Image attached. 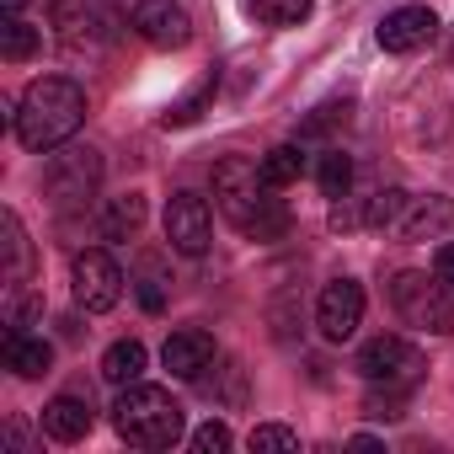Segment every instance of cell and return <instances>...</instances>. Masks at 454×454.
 Returning <instances> with one entry per match:
<instances>
[{"label":"cell","instance_id":"6da1fadb","mask_svg":"<svg viewBox=\"0 0 454 454\" xmlns=\"http://www.w3.org/2000/svg\"><path fill=\"white\" fill-rule=\"evenodd\" d=\"M214 203L252 241H278L289 231V203L278 198V187H268L262 166L247 155H224L214 166Z\"/></svg>","mask_w":454,"mask_h":454},{"label":"cell","instance_id":"7a4b0ae2","mask_svg":"<svg viewBox=\"0 0 454 454\" xmlns=\"http://www.w3.org/2000/svg\"><path fill=\"white\" fill-rule=\"evenodd\" d=\"M86 123V91L70 81V75H38L22 102H17V118H12V134L27 145V150H59L75 139V129Z\"/></svg>","mask_w":454,"mask_h":454},{"label":"cell","instance_id":"3957f363","mask_svg":"<svg viewBox=\"0 0 454 454\" xmlns=\"http://www.w3.org/2000/svg\"><path fill=\"white\" fill-rule=\"evenodd\" d=\"M113 427H118V438L134 443V449H171V443L182 438L187 417H182V401H176L171 390L139 380V385H123V390H118V401H113Z\"/></svg>","mask_w":454,"mask_h":454},{"label":"cell","instance_id":"277c9868","mask_svg":"<svg viewBox=\"0 0 454 454\" xmlns=\"http://www.w3.org/2000/svg\"><path fill=\"white\" fill-rule=\"evenodd\" d=\"M390 305H395V316L406 326H417L427 337H449L454 332V289L438 273H417V268L395 273L390 278Z\"/></svg>","mask_w":454,"mask_h":454},{"label":"cell","instance_id":"5b68a950","mask_svg":"<svg viewBox=\"0 0 454 454\" xmlns=\"http://www.w3.org/2000/svg\"><path fill=\"white\" fill-rule=\"evenodd\" d=\"M102 187V155L91 145H59V155H49L43 166V192L54 208H86Z\"/></svg>","mask_w":454,"mask_h":454},{"label":"cell","instance_id":"8992f818","mask_svg":"<svg viewBox=\"0 0 454 454\" xmlns=\"http://www.w3.org/2000/svg\"><path fill=\"white\" fill-rule=\"evenodd\" d=\"M358 374H364V385H417L422 380V353L406 342V337H390V332H380V337H369L364 348H358V364H353Z\"/></svg>","mask_w":454,"mask_h":454},{"label":"cell","instance_id":"52a82bcc","mask_svg":"<svg viewBox=\"0 0 454 454\" xmlns=\"http://www.w3.org/2000/svg\"><path fill=\"white\" fill-rule=\"evenodd\" d=\"M70 278H75V305L91 310V316H102V310H113V305L123 300V268H118L113 252H102V247L75 252Z\"/></svg>","mask_w":454,"mask_h":454},{"label":"cell","instance_id":"ba28073f","mask_svg":"<svg viewBox=\"0 0 454 454\" xmlns=\"http://www.w3.org/2000/svg\"><path fill=\"white\" fill-rule=\"evenodd\" d=\"M166 241L182 257H203L208 252V241H214V208H208L203 192H192V187L171 192V203H166Z\"/></svg>","mask_w":454,"mask_h":454},{"label":"cell","instance_id":"9c48e42d","mask_svg":"<svg viewBox=\"0 0 454 454\" xmlns=\"http://www.w3.org/2000/svg\"><path fill=\"white\" fill-rule=\"evenodd\" d=\"M49 27H54L65 54H97L107 43V22H102V12L91 6V0H54Z\"/></svg>","mask_w":454,"mask_h":454},{"label":"cell","instance_id":"30bf717a","mask_svg":"<svg viewBox=\"0 0 454 454\" xmlns=\"http://www.w3.org/2000/svg\"><path fill=\"white\" fill-rule=\"evenodd\" d=\"M316 326L326 342H348L364 326V284L358 278H332L316 300Z\"/></svg>","mask_w":454,"mask_h":454},{"label":"cell","instance_id":"8fae6325","mask_svg":"<svg viewBox=\"0 0 454 454\" xmlns=\"http://www.w3.org/2000/svg\"><path fill=\"white\" fill-rule=\"evenodd\" d=\"M134 33L150 49H187L192 17H187L182 0H139V6H134Z\"/></svg>","mask_w":454,"mask_h":454},{"label":"cell","instance_id":"7c38bea8","mask_svg":"<svg viewBox=\"0 0 454 454\" xmlns=\"http://www.w3.org/2000/svg\"><path fill=\"white\" fill-rule=\"evenodd\" d=\"M214 358H219V348H214V337H208L203 326H182V332H171L166 348H160V364L171 369V380H192V385L214 369Z\"/></svg>","mask_w":454,"mask_h":454},{"label":"cell","instance_id":"4fadbf2b","mask_svg":"<svg viewBox=\"0 0 454 454\" xmlns=\"http://www.w3.org/2000/svg\"><path fill=\"white\" fill-rule=\"evenodd\" d=\"M380 49L385 54H417V49H427L433 38H438V17L427 12V6H401V12H390L385 22H380Z\"/></svg>","mask_w":454,"mask_h":454},{"label":"cell","instance_id":"5bb4252c","mask_svg":"<svg viewBox=\"0 0 454 454\" xmlns=\"http://www.w3.org/2000/svg\"><path fill=\"white\" fill-rule=\"evenodd\" d=\"M449 231H454V198H443V192L411 198L406 214H401V224H395L401 241H438V236H449Z\"/></svg>","mask_w":454,"mask_h":454},{"label":"cell","instance_id":"9a60e30c","mask_svg":"<svg viewBox=\"0 0 454 454\" xmlns=\"http://www.w3.org/2000/svg\"><path fill=\"white\" fill-rule=\"evenodd\" d=\"M0 358L17 380H43L54 369V348L43 337H33L27 326H6V342H0Z\"/></svg>","mask_w":454,"mask_h":454},{"label":"cell","instance_id":"2e32d148","mask_svg":"<svg viewBox=\"0 0 454 454\" xmlns=\"http://www.w3.org/2000/svg\"><path fill=\"white\" fill-rule=\"evenodd\" d=\"M38 422H43V433H49L54 443H81V438L91 433V401H81V395H54Z\"/></svg>","mask_w":454,"mask_h":454},{"label":"cell","instance_id":"e0dca14e","mask_svg":"<svg viewBox=\"0 0 454 454\" xmlns=\"http://www.w3.org/2000/svg\"><path fill=\"white\" fill-rule=\"evenodd\" d=\"M145 369H150V353H145V342H134V337H123V342H113L107 353H102V380L107 385H139L145 380Z\"/></svg>","mask_w":454,"mask_h":454},{"label":"cell","instance_id":"ac0fdd59","mask_svg":"<svg viewBox=\"0 0 454 454\" xmlns=\"http://www.w3.org/2000/svg\"><path fill=\"white\" fill-rule=\"evenodd\" d=\"M38 43H43V27H33L22 12H6V17H0V59H6V65L33 59Z\"/></svg>","mask_w":454,"mask_h":454},{"label":"cell","instance_id":"d6986e66","mask_svg":"<svg viewBox=\"0 0 454 454\" xmlns=\"http://www.w3.org/2000/svg\"><path fill=\"white\" fill-rule=\"evenodd\" d=\"M139 224H145V198L139 192L107 198V208H102V241H129V236H139Z\"/></svg>","mask_w":454,"mask_h":454},{"label":"cell","instance_id":"ffe728a7","mask_svg":"<svg viewBox=\"0 0 454 454\" xmlns=\"http://www.w3.org/2000/svg\"><path fill=\"white\" fill-rule=\"evenodd\" d=\"M0 224H6V289L27 284V268H33V247H27V231H22V219L6 208L0 214Z\"/></svg>","mask_w":454,"mask_h":454},{"label":"cell","instance_id":"44dd1931","mask_svg":"<svg viewBox=\"0 0 454 454\" xmlns=\"http://www.w3.org/2000/svg\"><path fill=\"white\" fill-rule=\"evenodd\" d=\"M406 203H411L406 187H374L369 203H364V224H374V231H395L401 214H406Z\"/></svg>","mask_w":454,"mask_h":454},{"label":"cell","instance_id":"7402d4cb","mask_svg":"<svg viewBox=\"0 0 454 454\" xmlns=\"http://www.w3.org/2000/svg\"><path fill=\"white\" fill-rule=\"evenodd\" d=\"M257 166H262L268 187H278V192H284L289 182H300V176H305V150H300V145H273Z\"/></svg>","mask_w":454,"mask_h":454},{"label":"cell","instance_id":"603a6c76","mask_svg":"<svg viewBox=\"0 0 454 454\" xmlns=\"http://www.w3.org/2000/svg\"><path fill=\"white\" fill-rule=\"evenodd\" d=\"M316 187H321L326 198H342V192L353 187V155H348V150L316 155Z\"/></svg>","mask_w":454,"mask_h":454},{"label":"cell","instance_id":"cb8c5ba5","mask_svg":"<svg viewBox=\"0 0 454 454\" xmlns=\"http://www.w3.org/2000/svg\"><path fill=\"white\" fill-rule=\"evenodd\" d=\"M208 102H214V75H203L182 102H171V107L160 113V123H166V129H187V123H198V118H203V107H208Z\"/></svg>","mask_w":454,"mask_h":454},{"label":"cell","instance_id":"d4e9b609","mask_svg":"<svg viewBox=\"0 0 454 454\" xmlns=\"http://www.w3.org/2000/svg\"><path fill=\"white\" fill-rule=\"evenodd\" d=\"M252 17L268 22V27H300L310 17V0H247Z\"/></svg>","mask_w":454,"mask_h":454},{"label":"cell","instance_id":"484cf974","mask_svg":"<svg viewBox=\"0 0 454 454\" xmlns=\"http://www.w3.org/2000/svg\"><path fill=\"white\" fill-rule=\"evenodd\" d=\"M247 443H252V454H268V449H300V433L284 427V422H257Z\"/></svg>","mask_w":454,"mask_h":454},{"label":"cell","instance_id":"4316f807","mask_svg":"<svg viewBox=\"0 0 454 454\" xmlns=\"http://www.w3.org/2000/svg\"><path fill=\"white\" fill-rule=\"evenodd\" d=\"M348 113H353V102H321L305 123H300V134L310 139V134H326V129H337V123H348Z\"/></svg>","mask_w":454,"mask_h":454},{"label":"cell","instance_id":"83f0119b","mask_svg":"<svg viewBox=\"0 0 454 454\" xmlns=\"http://www.w3.org/2000/svg\"><path fill=\"white\" fill-rule=\"evenodd\" d=\"M231 443H236V433L224 427L219 417H208V422H203V427L192 433V449H198V454H224V449H231Z\"/></svg>","mask_w":454,"mask_h":454},{"label":"cell","instance_id":"f1b7e54d","mask_svg":"<svg viewBox=\"0 0 454 454\" xmlns=\"http://www.w3.org/2000/svg\"><path fill=\"white\" fill-rule=\"evenodd\" d=\"M139 305H145L150 316H155V310L166 305V278H160V268H155V262H150V268L139 273Z\"/></svg>","mask_w":454,"mask_h":454},{"label":"cell","instance_id":"f546056e","mask_svg":"<svg viewBox=\"0 0 454 454\" xmlns=\"http://www.w3.org/2000/svg\"><path fill=\"white\" fill-rule=\"evenodd\" d=\"M433 273H438V278L454 289V241H449V247H438V257H433Z\"/></svg>","mask_w":454,"mask_h":454}]
</instances>
